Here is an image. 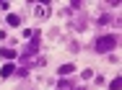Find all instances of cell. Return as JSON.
I'll return each instance as SVG.
<instances>
[{
    "mask_svg": "<svg viewBox=\"0 0 122 90\" xmlns=\"http://www.w3.org/2000/svg\"><path fill=\"white\" fill-rule=\"evenodd\" d=\"M114 44H117V36H101V39L96 41V51H99V54H104V51H109Z\"/></svg>",
    "mask_w": 122,
    "mask_h": 90,
    "instance_id": "cell-1",
    "label": "cell"
},
{
    "mask_svg": "<svg viewBox=\"0 0 122 90\" xmlns=\"http://www.w3.org/2000/svg\"><path fill=\"white\" fill-rule=\"evenodd\" d=\"M0 57H3V59H16L18 54H16L13 49H0Z\"/></svg>",
    "mask_w": 122,
    "mask_h": 90,
    "instance_id": "cell-2",
    "label": "cell"
},
{
    "mask_svg": "<svg viewBox=\"0 0 122 90\" xmlns=\"http://www.w3.org/2000/svg\"><path fill=\"white\" fill-rule=\"evenodd\" d=\"M13 72H16V67H13V64H5V67L0 69V75H3V77H10Z\"/></svg>",
    "mask_w": 122,
    "mask_h": 90,
    "instance_id": "cell-3",
    "label": "cell"
},
{
    "mask_svg": "<svg viewBox=\"0 0 122 90\" xmlns=\"http://www.w3.org/2000/svg\"><path fill=\"white\" fill-rule=\"evenodd\" d=\"M73 64H62V67H60V75H62V77H65V75H70V72H73Z\"/></svg>",
    "mask_w": 122,
    "mask_h": 90,
    "instance_id": "cell-4",
    "label": "cell"
},
{
    "mask_svg": "<svg viewBox=\"0 0 122 90\" xmlns=\"http://www.w3.org/2000/svg\"><path fill=\"white\" fill-rule=\"evenodd\" d=\"M8 23H10V26H18V23H21V16H8Z\"/></svg>",
    "mask_w": 122,
    "mask_h": 90,
    "instance_id": "cell-5",
    "label": "cell"
},
{
    "mask_svg": "<svg viewBox=\"0 0 122 90\" xmlns=\"http://www.w3.org/2000/svg\"><path fill=\"white\" fill-rule=\"evenodd\" d=\"M109 88H112V90H120V77H114V80L109 82Z\"/></svg>",
    "mask_w": 122,
    "mask_h": 90,
    "instance_id": "cell-6",
    "label": "cell"
}]
</instances>
